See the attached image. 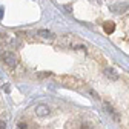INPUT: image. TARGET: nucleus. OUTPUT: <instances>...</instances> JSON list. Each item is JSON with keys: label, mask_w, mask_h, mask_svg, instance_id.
I'll return each mask as SVG.
<instances>
[{"label": "nucleus", "mask_w": 129, "mask_h": 129, "mask_svg": "<svg viewBox=\"0 0 129 129\" xmlns=\"http://www.w3.org/2000/svg\"><path fill=\"white\" fill-rule=\"evenodd\" d=\"M37 34H39L42 39H45V40H49V42H52V40L55 39V36L52 34L51 31H48V29H40V31L37 32Z\"/></svg>", "instance_id": "6"}, {"label": "nucleus", "mask_w": 129, "mask_h": 129, "mask_svg": "<svg viewBox=\"0 0 129 129\" xmlns=\"http://www.w3.org/2000/svg\"><path fill=\"white\" fill-rule=\"evenodd\" d=\"M0 55H2V60H3V63L6 64V66H9V68L17 66V63H19V57L15 55L14 52H11V51H3Z\"/></svg>", "instance_id": "3"}, {"label": "nucleus", "mask_w": 129, "mask_h": 129, "mask_svg": "<svg viewBox=\"0 0 129 129\" xmlns=\"http://www.w3.org/2000/svg\"><path fill=\"white\" fill-rule=\"evenodd\" d=\"M88 92H89V94H91V95L94 97V99H95V100H99V99H100V97H99V94H97V92H95L94 89H88Z\"/></svg>", "instance_id": "11"}, {"label": "nucleus", "mask_w": 129, "mask_h": 129, "mask_svg": "<svg viewBox=\"0 0 129 129\" xmlns=\"http://www.w3.org/2000/svg\"><path fill=\"white\" fill-rule=\"evenodd\" d=\"M36 114H37V117H48L51 114V109H49V106H46V105H39L37 108H36Z\"/></svg>", "instance_id": "5"}, {"label": "nucleus", "mask_w": 129, "mask_h": 129, "mask_svg": "<svg viewBox=\"0 0 129 129\" xmlns=\"http://www.w3.org/2000/svg\"><path fill=\"white\" fill-rule=\"evenodd\" d=\"M80 129H94V124L91 121H83L82 126H80Z\"/></svg>", "instance_id": "9"}, {"label": "nucleus", "mask_w": 129, "mask_h": 129, "mask_svg": "<svg viewBox=\"0 0 129 129\" xmlns=\"http://www.w3.org/2000/svg\"><path fill=\"white\" fill-rule=\"evenodd\" d=\"M60 43L61 45H64V46H69V48H72V49H80V51H86L88 48H86V45L80 40V39H77L75 36H72V34H66V36H63L61 39H60Z\"/></svg>", "instance_id": "2"}, {"label": "nucleus", "mask_w": 129, "mask_h": 129, "mask_svg": "<svg viewBox=\"0 0 129 129\" xmlns=\"http://www.w3.org/2000/svg\"><path fill=\"white\" fill-rule=\"evenodd\" d=\"M2 19H3V8L0 6V20H2Z\"/></svg>", "instance_id": "13"}, {"label": "nucleus", "mask_w": 129, "mask_h": 129, "mask_svg": "<svg viewBox=\"0 0 129 129\" xmlns=\"http://www.w3.org/2000/svg\"><path fill=\"white\" fill-rule=\"evenodd\" d=\"M17 126H19V129H28V123H26L25 120H20V121L17 123Z\"/></svg>", "instance_id": "10"}, {"label": "nucleus", "mask_w": 129, "mask_h": 129, "mask_svg": "<svg viewBox=\"0 0 129 129\" xmlns=\"http://www.w3.org/2000/svg\"><path fill=\"white\" fill-rule=\"evenodd\" d=\"M54 80L57 83L66 86V88H72V89H82L85 86L82 80H78L74 75H54Z\"/></svg>", "instance_id": "1"}, {"label": "nucleus", "mask_w": 129, "mask_h": 129, "mask_svg": "<svg viewBox=\"0 0 129 129\" xmlns=\"http://www.w3.org/2000/svg\"><path fill=\"white\" fill-rule=\"evenodd\" d=\"M103 28H105V31L108 32V34H112V32L115 31V23L114 22H105Z\"/></svg>", "instance_id": "8"}, {"label": "nucleus", "mask_w": 129, "mask_h": 129, "mask_svg": "<svg viewBox=\"0 0 129 129\" xmlns=\"http://www.w3.org/2000/svg\"><path fill=\"white\" fill-rule=\"evenodd\" d=\"M103 72H105V77L109 78V80H118V74L112 69V68H106Z\"/></svg>", "instance_id": "7"}, {"label": "nucleus", "mask_w": 129, "mask_h": 129, "mask_svg": "<svg viewBox=\"0 0 129 129\" xmlns=\"http://www.w3.org/2000/svg\"><path fill=\"white\" fill-rule=\"evenodd\" d=\"M103 109H105V112H106V114H108L112 120H114V121H118V120H120V115L114 111V108H112L108 102H105V103H103Z\"/></svg>", "instance_id": "4"}, {"label": "nucleus", "mask_w": 129, "mask_h": 129, "mask_svg": "<svg viewBox=\"0 0 129 129\" xmlns=\"http://www.w3.org/2000/svg\"><path fill=\"white\" fill-rule=\"evenodd\" d=\"M0 129H6V124H5V121H0Z\"/></svg>", "instance_id": "12"}]
</instances>
